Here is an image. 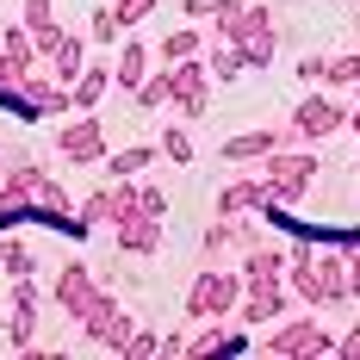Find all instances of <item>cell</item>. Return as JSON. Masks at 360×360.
<instances>
[{"instance_id":"6da1fadb","label":"cell","mask_w":360,"mask_h":360,"mask_svg":"<svg viewBox=\"0 0 360 360\" xmlns=\"http://www.w3.org/2000/svg\"><path fill=\"white\" fill-rule=\"evenodd\" d=\"M236 304H243V274L236 267H199V280L186 286V317L193 323H212V317H236Z\"/></svg>"},{"instance_id":"7a4b0ae2","label":"cell","mask_w":360,"mask_h":360,"mask_svg":"<svg viewBox=\"0 0 360 360\" xmlns=\"http://www.w3.org/2000/svg\"><path fill=\"white\" fill-rule=\"evenodd\" d=\"M261 348L274 360H323V354H335V335L317 317H280V323H267Z\"/></svg>"},{"instance_id":"3957f363","label":"cell","mask_w":360,"mask_h":360,"mask_svg":"<svg viewBox=\"0 0 360 360\" xmlns=\"http://www.w3.org/2000/svg\"><path fill=\"white\" fill-rule=\"evenodd\" d=\"M311 180H317V162L298 155V149H274V155H261V186H267L274 205H298V199L311 193Z\"/></svg>"},{"instance_id":"277c9868","label":"cell","mask_w":360,"mask_h":360,"mask_svg":"<svg viewBox=\"0 0 360 360\" xmlns=\"http://www.w3.org/2000/svg\"><path fill=\"white\" fill-rule=\"evenodd\" d=\"M217 37H224V44H236V50H249V44L280 37V19H274V6H261V0H236V6L217 19Z\"/></svg>"},{"instance_id":"5b68a950","label":"cell","mask_w":360,"mask_h":360,"mask_svg":"<svg viewBox=\"0 0 360 360\" xmlns=\"http://www.w3.org/2000/svg\"><path fill=\"white\" fill-rule=\"evenodd\" d=\"M168 69H174V94H168L174 118H205V100H212V69H205V56H186V63H168Z\"/></svg>"},{"instance_id":"8992f818","label":"cell","mask_w":360,"mask_h":360,"mask_svg":"<svg viewBox=\"0 0 360 360\" xmlns=\"http://www.w3.org/2000/svg\"><path fill=\"white\" fill-rule=\"evenodd\" d=\"M286 292L304 298L311 311H329V280H323V261H317V243H298L286 261Z\"/></svg>"},{"instance_id":"52a82bcc","label":"cell","mask_w":360,"mask_h":360,"mask_svg":"<svg viewBox=\"0 0 360 360\" xmlns=\"http://www.w3.org/2000/svg\"><path fill=\"white\" fill-rule=\"evenodd\" d=\"M56 155L75 162V168H94V162H106V131H100V118H69L63 131H56Z\"/></svg>"},{"instance_id":"ba28073f","label":"cell","mask_w":360,"mask_h":360,"mask_svg":"<svg viewBox=\"0 0 360 360\" xmlns=\"http://www.w3.org/2000/svg\"><path fill=\"white\" fill-rule=\"evenodd\" d=\"M37 186H44V168H37V162H13V168H6V180H0V224L32 217Z\"/></svg>"},{"instance_id":"9c48e42d","label":"cell","mask_w":360,"mask_h":360,"mask_svg":"<svg viewBox=\"0 0 360 360\" xmlns=\"http://www.w3.org/2000/svg\"><path fill=\"white\" fill-rule=\"evenodd\" d=\"M342 124H348V112L335 106L329 94H304L298 112H292V137H304V143H323V137H335Z\"/></svg>"},{"instance_id":"30bf717a","label":"cell","mask_w":360,"mask_h":360,"mask_svg":"<svg viewBox=\"0 0 360 360\" xmlns=\"http://www.w3.org/2000/svg\"><path fill=\"white\" fill-rule=\"evenodd\" d=\"M286 311H292V292L286 286H243L236 323H243V329H267V323H280Z\"/></svg>"},{"instance_id":"8fae6325","label":"cell","mask_w":360,"mask_h":360,"mask_svg":"<svg viewBox=\"0 0 360 360\" xmlns=\"http://www.w3.org/2000/svg\"><path fill=\"white\" fill-rule=\"evenodd\" d=\"M32 335H37V286H32V274H25V280H13V311H6V348L32 354Z\"/></svg>"},{"instance_id":"7c38bea8","label":"cell","mask_w":360,"mask_h":360,"mask_svg":"<svg viewBox=\"0 0 360 360\" xmlns=\"http://www.w3.org/2000/svg\"><path fill=\"white\" fill-rule=\"evenodd\" d=\"M286 261H292L286 243H255V249H243V286H286Z\"/></svg>"},{"instance_id":"4fadbf2b","label":"cell","mask_w":360,"mask_h":360,"mask_svg":"<svg viewBox=\"0 0 360 360\" xmlns=\"http://www.w3.org/2000/svg\"><path fill=\"white\" fill-rule=\"evenodd\" d=\"M19 112H25V118H63V112H75V100H69V87H63V81L32 75V87L19 94Z\"/></svg>"},{"instance_id":"5bb4252c","label":"cell","mask_w":360,"mask_h":360,"mask_svg":"<svg viewBox=\"0 0 360 360\" xmlns=\"http://www.w3.org/2000/svg\"><path fill=\"white\" fill-rule=\"evenodd\" d=\"M255 243H261V230H255L249 224V212H236V217H217L212 230H205V255H224V249H255Z\"/></svg>"},{"instance_id":"9a60e30c","label":"cell","mask_w":360,"mask_h":360,"mask_svg":"<svg viewBox=\"0 0 360 360\" xmlns=\"http://www.w3.org/2000/svg\"><path fill=\"white\" fill-rule=\"evenodd\" d=\"M112 236H118V249L124 255H155L162 249V217H118V224H112Z\"/></svg>"},{"instance_id":"2e32d148","label":"cell","mask_w":360,"mask_h":360,"mask_svg":"<svg viewBox=\"0 0 360 360\" xmlns=\"http://www.w3.org/2000/svg\"><path fill=\"white\" fill-rule=\"evenodd\" d=\"M261 205H267V186H261V174H236V180H224V193H217V217L261 212Z\"/></svg>"},{"instance_id":"e0dca14e","label":"cell","mask_w":360,"mask_h":360,"mask_svg":"<svg viewBox=\"0 0 360 360\" xmlns=\"http://www.w3.org/2000/svg\"><path fill=\"white\" fill-rule=\"evenodd\" d=\"M118 311H124V304H118L106 286H94V292H87V304L75 311V323L87 329V342H106V329H112V317H118Z\"/></svg>"},{"instance_id":"ac0fdd59","label":"cell","mask_w":360,"mask_h":360,"mask_svg":"<svg viewBox=\"0 0 360 360\" xmlns=\"http://www.w3.org/2000/svg\"><path fill=\"white\" fill-rule=\"evenodd\" d=\"M112 94V63H87L81 69V81L69 87V100H75V112H94L100 100Z\"/></svg>"},{"instance_id":"d6986e66","label":"cell","mask_w":360,"mask_h":360,"mask_svg":"<svg viewBox=\"0 0 360 360\" xmlns=\"http://www.w3.org/2000/svg\"><path fill=\"white\" fill-rule=\"evenodd\" d=\"M274 149H286V131H243V137L224 143V162H261Z\"/></svg>"},{"instance_id":"ffe728a7","label":"cell","mask_w":360,"mask_h":360,"mask_svg":"<svg viewBox=\"0 0 360 360\" xmlns=\"http://www.w3.org/2000/svg\"><path fill=\"white\" fill-rule=\"evenodd\" d=\"M100 286V280H94V274H87V261H69V267H63V274H56V304H63V311H81V304H87V292Z\"/></svg>"},{"instance_id":"44dd1931","label":"cell","mask_w":360,"mask_h":360,"mask_svg":"<svg viewBox=\"0 0 360 360\" xmlns=\"http://www.w3.org/2000/svg\"><path fill=\"white\" fill-rule=\"evenodd\" d=\"M143 75H149V50L137 44V37H131V44H124V50L112 56V87L137 94V87H143Z\"/></svg>"},{"instance_id":"7402d4cb","label":"cell","mask_w":360,"mask_h":360,"mask_svg":"<svg viewBox=\"0 0 360 360\" xmlns=\"http://www.w3.org/2000/svg\"><path fill=\"white\" fill-rule=\"evenodd\" d=\"M81 69H87V37H63V50L50 56V81H63V87H75L81 81Z\"/></svg>"},{"instance_id":"603a6c76","label":"cell","mask_w":360,"mask_h":360,"mask_svg":"<svg viewBox=\"0 0 360 360\" xmlns=\"http://www.w3.org/2000/svg\"><path fill=\"white\" fill-rule=\"evenodd\" d=\"M155 155H162V143H131V149H118V155H106V174L112 180H137Z\"/></svg>"},{"instance_id":"cb8c5ba5","label":"cell","mask_w":360,"mask_h":360,"mask_svg":"<svg viewBox=\"0 0 360 360\" xmlns=\"http://www.w3.org/2000/svg\"><path fill=\"white\" fill-rule=\"evenodd\" d=\"M186 56H205V37H199V25H174V32L162 37V63H186Z\"/></svg>"},{"instance_id":"d4e9b609","label":"cell","mask_w":360,"mask_h":360,"mask_svg":"<svg viewBox=\"0 0 360 360\" xmlns=\"http://www.w3.org/2000/svg\"><path fill=\"white\" fill-rule=\"evenodd\" d=\"M112 212H118V180L94 186V193L81 199V224H87V230H94V224H112Z\"/></svg>"},{"instance_id":"484cf974","label":"cell","mask_w":360,"mask_h":360,"mask_svg":"<svg viewBox=\"0 0 360 360\" xmlns=\"http://www.w3.org/2000/svg\"><path fill=\"white\" fill-rule=\"evenodd\" d=\"M168 94H174V69H155V75H143V87H137V106L162 112V106H168Z\"/></svg>"},{"instance_id":"4316f807","label":"cell","mask_w":360,"mask_h":360,"mask_svg":"<svg viewBox=\"0 0 360 360\" xmlns=\"http://www.w3.org/2000/svg\"><path fill=\"white\" fill-rule=\"evenodd\" d=\"M0 274H6V280H25V274H32V249H25L19 236H0Z\"/></svg>"},{"instance_id":"83f0119b","label":"cell","mask_w":360,"mask_h":360,"mask_svg":"<svg viewBox=\"0 0 360 360\" xmlns=\"http://www.w3.org/2000/svg\"><path fill=\"white\" fill-rule=\"evenodd\" d=\"M205 69H212V81H236L243 75V50L236 44H217V50H205Z\"/></svg>"},{"instance_id":"f1b7e54d","label":"cell","mask_w":360,"mask_h":360,"mask_svg":"<svg viewBox=\"0 0 360 360\" xmlns=\"http://www.w3.org/2000/svg\"><path fill=\"white\" fill-rule=\"evenodd\" d=\"M118 37H124L118 13H112V6H94V13H87V44H118Z\"/></svg>"},{"instance_id":"f546056e","label":"cell","mask_w":360,"mask_h":360,"mask_svg":"<svg viewBox=\"0 0 360 360\" xmlns=\"http://www.w3.org/2000/svg\"><path fill=\"white\" fill-rule=\"evenodd\" d=\"M162 155H168L174 168H186V162H193V137H186V124H180V118L162 131Z\"/></svg>"},{"instance_id":"4dcf8cb0","label":"cell","mask_w":360,"mask_h":360,"mask_svg":"<svg viewBox=\"0 0 360 360\" xmlns=\"http://www.w3.org/2000/svg\"><path fill=\"white\" fill-rule=\"evenodd\" d=\"M323 81H329V87H360V50H348V56H329Z\"/></svg>"},{"instance_id":"1f68e13d","label":"cell","mask_w":360,"mask_h":360,"mask_svg":"<svg viewBox=\"0 0 360 360\" xmlns=\"http://www.w3.org/2000/svg\"><path fill=\"white\" fill-rule=\"evenodd\" d=\"M131 335H137V317H131V311H118V317H112V329H106V342H100V348H112V354H124V348H131Z\"/></svg>"},{"instance_id":"d6a6232c","label":"cell","mask_w":360,"mask_h":360,"mask_svg":"<svg viewBox=\"0 0 360 360\" xmlns=\"http://www.w3.org/2000/svg\"><path fill=\"white\" fill-rule=\"evenodd\" d=\"M25 32H32V44H37V56H44V63H50V56L63 50V37H69L56 19H50V25H25Z\"/></svg>"},{"instance_id":"836d02e7","label":"cell","mask_w":360,"mask_h":360,"mask_svg":"<svg viewBox=\"0 0 360 360\" xmlns=\"http://www.w3.org/2000/svg\"><path fill=\"white\" fill-rule=\"evenodd\" d=\"M236 0H180V19H224Z\"/></svg>"},{"instance_id":"e575fe53","label":"cell","mask_w":360,"mask_h":360,"mask_svg":"<svg viewBox=\"0 0 360 360\" xmlns=\"http://www.w3.org/2000/svg\"><path fill=\"white\" fill-rule=\"evenodd\" d=\"M106 6H112V13H118V25L131 32L137 19H149V6H155V0H106Z\"/></svg>"},{"instance_id":"d590c367","label":"cell","mask_w":360,"mask_h":360,"mask_svg":"<svg viewBox=\"0 0 360 360\" xmlns=\"http://www.w3.org/2000/svg\"><path fill=\"white\" fill-rule=\"evenodd\" d=\"M124 354H131V360H155V354H162V335H149V329H137Z\"/></svg>"},{"instance_id":"8d00e7d4","label":"cell","mask_w":360,"mask_h":360,"mask_svg":"<svg viewBox=\"0 0 360 360\" xmlns=\"http://www.w3.org/2000/svg\"><path fill=\"white\" fill-rule=\"evenodd\" d=\"M274 50H280V37H267V44H249V50H243V69H267V63H274Z\"/></svg>"},{"instance_id":"74e56055","label":"cell","mask_w":360,"mask_h":360,"mask_svg":"<svg viewBox=\"0 0 360 360\" xmlns=\"http://www.w3.org/2000/svg\"><path fill=\"white\" fill-rule=\"evenodd\" d=\"M19 13H25V25H50L56 19V0H25Z\"/></svg>"},{"instance_id":"f35d334b","label":"cell","mask_w":360,"mask_h":360,"mask_svg":"<svg viewBox=\"0 0 360 360\" xmlns=\"http://www.w3.org/2000/svg\"><path fill=\"white\" fill-rule=\"evenodd\" d=\"M323 69H329V56H304V63H298V81H311V87H323Z\"/></svg>"},{"instance_id":"ab89813d","label":"cell","mask_w":360,"mask_h":360,"mask_svg":"<svg viewBox=\"0 0 360 360\" xmlns=\"http://www.w3.org/2000/svg\"><path fill=\"white\" fill-rule=\"evenodd\" d=\"M335 354H342V360H360V329H348V335H335Z\"/></svg>"},{"instance_id":"60d3db41","label":"cell","mask_w":360,"mask_h":360,"mask_svg":"<svg viewBox=\"0 0 360 360\" xmlns=\"http://www.w3.org/2000/svg\"><path fill=\"white\" fill-rule=\"evenodd\" d=\"M348 124H354V131H360V100H354V112H348Z\"/></svg>"}]
</instances>
